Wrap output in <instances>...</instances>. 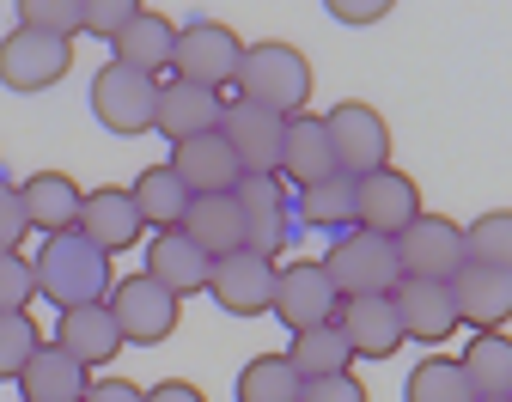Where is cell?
I'll return each mask as SVG.
<instances>
[{
	"label": "cell",
	"instance_id": "9a60e30c",
	"mask_svg": "<svg viewBox=\"0 0 512 402\" xmlns=\"http://www.w3.org/2000/svg\"><path fill=\"white\" fill-rule=\"evenodd\" d=\"M391 305H397V323H403V342H421V348H439L458 335V305H452V287L445 281H397L391 287Z\"/></svg>",
	"mask_w": 512,
	"mask_h": 402
},
{
	"label": "cell",
	"instance_id": "60d3db41",
	"mask_svg": "<svg viewBox=\"0 0 512 402\" xmlns=\"http://www.w3.org/2000/svg\"><path fill=\"white\" fill-rule=\"evenodd\" d=\"M324 7H330L336 25H378L384 13L397 7V0H324Z\"/></svg>",
	"mask_w": 512,
	"mask_h": 402
},
{
	"label": "cell",
	"instance_id": "ba28073f",
	"mask_svg": "<svg viewBox=\"0 0 512 402\" xmlns=\"http://www.w3.org/2000/svg\"><path fill=\"white\" fill-rule=\"evenodd\" d=\"M427 208H421V189L409 171L397 165H378L366 177H354V226L360 232H378V238H397L403 226H415Z\"/></svg>",
	"mask_w": 512,
	"mask_h": 402
},
{
	"label": "cell",
	"instance_id": "8fae6325",
	"mask_svg": "<svg viewBox=\"0 0 512 402\" xmlns=\"http://www.w3.org/2000/svg\"><path fill=\"white\" fill-rule=\"evenodd\" d=\"M293 335L299 329H317V323H336V311H342V293H336V281H330V268L324 262H287L281 275H275V305H269Z\"/></svg>",
	"mask_w": 512,
	"mask_h": 402
},
{
	"label": "cell",
	"instance_id": "8d00e7d4",
	"mask_svg": "<svg viewBox=\"0 0 512 402\" xmlns=\"http://www.w3.org/2000/svg\"><path fill=\"white\" fill-rule=\"evenodd\" d=\"M37 299V268L25 250H0V311H31Z\"/></svg>",
	"mask_w": 512,
	"mask_h": 402
},
{
	"label": "cell",
	"instance_id": "8992f818",
	"mask_svg": "<svg viewBox=\"0 0 512 402\" xmlns=\"http://www.w3.org/2000/svg\"><path fill=\"white\" fill-rule=\"evenodd\" d=\"M153 110H159V80L141 74V67H122V61H104L92 74V116L110 128V134H147L153 128Z\"/></svg>",
	"mask_w": 512,
	"mask_h": 402
},
{
	"label": "cell",
	"instance_id": "7bdbcfd3",
	"mask_svg": "<svg viewBox=\"0 0 512 402\" xmlns=\"http://www.w3.org/2000/svg\"><path fill=\"white\" fill-rule=\"evenodd\" d=\"M141 402H208L196 384H183V378H165V384H153V390H141Z\"/></svg>",
	"mask_w": 512,
	"mask_h": 402
},
{
	"label": "cell",
	"instance_id": "74e56055",
	"mask_svg": "<svg viewBox=\"0 0 512 402\" xmlns=\"http://www.w3.org/2000/svg\"><path fill=\"white\" fill-rule=\"evenodd\" d=\"M141 13V0H80V25H86V37H116L128 19Z\"/></svg>",
	"mask_w": 512,
	"mask_h": 402
},
{
	"label": "cell",
	"instance_id": "4dcf8cb0",
	"mask_svg": "<svg viewBox=\"0 0 512 402\" xmlns=\"http://www.w3.org/2000/svg\"><path fill=\"white\" fill-rule=\"evenodd\" d=\"M135 208H141V220L147 226H159V232H171V226H183V208H189V189H183V177L171 171V165H147L141 177H135Z\"/></svg>",
	"mask_w": 512,
	"mask_h": 402
},
{
	"label": "cell",
	"instance_id": "b9f144b4",
	"mask_svg": "<svg viewBox=\"0 0 512 402\" xmlns=\"http://www.w3.org/2000/svg\"><path fill=\"white\" fill-rule=\"evenodd\" d=\"M86 402H141V384H128V378H92Z\"/></svg>",
	"mask_w": 512,
	"mask_h": 402
},
{
	"label": "cell",
	"instance_id": "9c48e42d",
	"mask_svg": "<svg viewBox=\"0 0 512 402\" xmlns=\"http://www.w3.org/2000/svg\"><path fill=\"white\" fill-rule=\"evenodd\" d=\"M275 275H281V262L263 256V250L214 256V268H208V299L226 317H263L275 305Z\"/></svg>",
	"mask_w": 512,
	"mask_h": 402
},
{
	"label": "cell",
	"instance_id": "52a82bcc",
	"mask_svg": "<svg viewBox=\"0 0 512 402\" xmlns=\"http://www.w3.org/2000/svg\"><path fill=\"white\" fill-rule=\"evenodd\" d=\"M104 305H110V317L122 329V348L128 342H135V348H159V342H171L183 299H171L153 275H122V281H110Z\"/></svg>",
	"mask_w": 512,
	"mask_h": 402
},
{
	"label": "cell",
	"instance_id": "4316f807",
	"mask_svg": "<svg viewBox=\"0 0 512 402\" xmlns=\"http://www.w3.org/2000/svg\"><path fill=\"white\" fill-rule=\"evenodd\" d=\"M171 43H177V25L165 19V13H135L116 37H110V61H122V67H141V74H171Z\"/></svg>",
	"mask_w": 512,
	"mask_h": 402
},
{
	"label": "cell",
	"instance_id": "30bf717a",
	"mask_svg": "<svg viewBox=\"0 0 512 402\" xmlns=\"http://www.w3.org/2000/svg\"><path fill=\"white\" fill-rule=\"evenodd\" d=\"M397 262L409 281H452L458 268L470 262V244H464V226L445 220V214H421L415 226H403L397 238Z\"/></svg>",
	"mask_w": 512,
	"mask_h": 402
},
{
	"label": "cell",
	"instance_id": "5b68a950",
	"mask_svg": "<svg viewBox=\"0 0 512 402\" xmlns=\"http://www.w3.org/2000/svg\"><path fill=\"white\" fill-rule=\"evenodd\" d=\"M74 74V43L68 37H49L31 25H13L0 37V86L7 92H49Z\"/></svg>",
	"mask_w": 512,
	"mask_h": 402
},
{
	"label": "cell",
	"instance_id": "ffe728a7",
	"mask_svg": "<svg viewBox=\"0 0 512 402\" xmlns=\"http://www.w3.org/2000/svg\"><path fill=\"white\" fill-rule=\"evenodd\" d=\"M336 323H342V335H348L354 360H391V354L403 348V323H397L391 293H372V299H342Z\"/></svg>",
	"mask_w": 512,
	"mask_h": 402
},
{
	"label": "cell",
	"instance_id": "d6986e66",
	"mask_svg": "<svg viewBox=\"0 0 512 402\" xmlns=\"http://www.w3.org/2000/svg\"><path fill=\"white\" fill-rule=\"evenodd\" d=\"M220 110L226 98L208 92V86H189V80H159V110H153V128L165 141H196V134H214L220 128Z\"/></svg>",
	"mask_w": 512,
	"mask_h": 402
},
{
	"label": "cell",
	"instance_id": "e575fe53",
	"mask_svg": "<svg viewBox=\"0 0 512 402\" xmlns=\"http://www.w3.org/2000/svg\"><path fill=\"white\" fill-rule=\"evenodd\" d=\"M37 323H31V311H0V378H19L25 372V360L37 354Z\"/></svg>",
	"mask_w": 512,
	"mask_h": 402
},
{
	"label": "cell",
	"instance_id": "7402d4cb",
	"mask_svg": "<svg viewBox=\"0 0 512 402\" xmlns=\"http://www.w3.org/2000/svg\"><path fill=\"white\" fill-rule=\"evenodd\" d=\"M13 384H19V402H86V390H92L86 366L55 342H37V354L25 360V372Z\"/></svg>",
	"mask_w": 512,
	"mask_h": 402
},
{
	"label": "cell",
	"instance_id": "1f68e13d",
	"mask_svg": "<svg viewBox=\"0 0 512 402\" xmlns=\"http://www.w3.org/2000/svg\"><path fill=\"white\" fill-rule=\"evenodd\" d=\"M403 402H476V390H470V378H464V366H458V360L427 354V360L409 372Z\"/></svg>",
	"mask_w": 512,
	"mask_h": 402
},
{
	"label": "cell",
	"instance_id": "d590c367",
	"mask_svg": "<svg viewBox=\"0 0 512 402\" xmlns=\"http://www.w3.org/2000/svg\"><path fill=\"white\" fill-rule=\"evenodd\" d=\"M13 13H19V25H31V31H49V37H80L86 25H80V0H13Z\"/></svg>",
	"mask_w": 512,
	"mask_h": 402
},
{
	"label": "cell",
	"instance_id": "3957f363",
	"mask_svg": "<svg viewBox=\"0 0 512 402\" xmlns=\"http://www.w3.org/2000/svg\"><path fill=\"white\" fill-rule=\"evenodd\" d=\"M238 61H244V37L220 19H189L171 43V80H189V86H208V92H226L238 80Z\"/></svg>",
	"mask_w": 512,
	"mask_h": 402
},
{
	"label": "cell",
	"instance_id": "e0dca14e",
	"mask_svg": "<svg viewBox=\"0 0 512 402\" xmlns=\"http://www.w3.org/2000/svg\"><path fill=\"white\" fill-rule=\"evenodd\" d=\"M74 232L86 244H98L104 256H116V250H135V238L147 232V220L135 208V195L116 189V183H104V189H86V208H80V226Z\"/></svg>",
	"mask_w": 512,
	"mask_h": 402
},
{
	"label": "cell",
	"instance_id": "f1b7e54d",
	"mask_svg": "<svg viewBox=\"0 0 512 402\" xmlns=\"http://www.w3.org/2000/svg\"><path fill=\"white\" fill-rule=\"evenodd\" d=\"M464 378L476 396H512V335L506 329H476V342L458 354Z\"/></svg>",
	"mask_w": 512,
	"mask_h": 402
},
{
	"label": "cell",
	"instance_id": "f546056e",
	"mask_svg": "<svg viewBox=\"0 0 512 402\" xmlns=\"http://www.w3.org/2000/svg\"><path fill=\"white\" fill-rule=\"evenodd\" d=\"M299 220L311 232H354V177L336 171L324 183H305L299 189Z\"/></svg>",
	"mask_w": 512,
	"mask_h": 402
},
{
	"label": "cell",
	"instance_id": "d4e9b609",
	"mask_svg": "<svg viewBox=\"0 0 512 402\" xmlns=\"http://www.w3.org/2000/svg\"><path fill=\"white\" fill-rule=\"evenodd\" d=\"M55 348H68L86 372L92 366H110L122 354V329L110 317V305H68L55 323Z\"/></svg>",
	"mask_w": 512,
	"mask_h": 402
},
{
	"label": "cell",
	"instance_id": "ab89813d",
	"mask_svg": "<svg viewBox=\"0 0 512 402\" xmlns=\"http://www.w3.org/2000/svg\"><path fill=\"white\" fill-rule=\"evenodd\" d=\"M31 232V214H25V201L13 183H0V250H19Z\"/></svg>",
	"mask_w": 512,
	"mask_h": 402
},
{
	"label": "cell",
	"instance_id": "44dd1931",
	"mask_svg": "<svg viewBox=\"0 0 512 402\" xmlns=\"http://www.w3.org/2000/svg\"><path fill=\"white\" fill-rule=\"evenodd\" d=\"M336 171H342V165H336L330 122L311 116V110L287 116V134H281V177H293V183L305 189V183H324V177H336Z\"/></svg>",
	"mask_w": 512,
	"mask_h": 402
},
{
	"label": "cell",
	"instance_id": "4fadbf2b",
	"mask_svg": "<svg viewBox=\"0 0 512 402\" xmlns=\"http://www.w3.org/2000/svg\"><path fill=\"white\" fill-rule=\"evenodd\" d=\"M324 122H330V141H336V165H342L348 177H366V171H378V165H391V128H384V116H378L372 104L348 98V104H336Z\"/></svg>",
	"mask_w": 512,
	"mask_h": 402
},
{
	"label": "cell",
	"instance_id": "7c38bea8",
	"mask_svg": "<svg viewBox=\"0 0 512 402\" xmlns=\"http://www.w3.org/2000/svg\"><path fill=\"white\" fill-rule=\"evenodd\" d=\"M220 134H226V147L244 171H275L281 177V134H287V116L281 110H263V104H250V98H232L220 110Z\"/></svg>",
	"mask_w": 512,
	"mask_h": 402
},
{
	"label": "cell",
	"instance_id": "ac0fdd59",
	"mask_svg": "<svg viewBox=\"0 0 512 402\" xmlns=\"http://www.w3.org/2000/svg\"><path fill=\"white\" fill-rule=\"evenodd\" d=\"M165 165L183 177L189 195H232L238 177H244V165L232 159V147H226L220 128H214V134H196V141H177Z\"/></svg>",
	"mask_w": 512,
	"mask_h": 402
},
{
	"label": "cell",
	"instance_id": "603a6c76",
	"mask_svg": "<svg viewBox=\"0 0 512 402\" xmlns=\"http://www.w3.org/2000/svg\"><path fill=\"white\" fill-rule=\"evenodd\" d=\"M208 268H214V256L171 226V232H159L147 244V268H141V275H153L171 299H189V293H208Z\"/></svg>",
	"mask_w": 512,
	"mask_h": 402
},
{
	"label": "cell",
	"instance_id": "cb8c5ba5",
	"mask_svg": "<svg viewBox=\"0 0 512 402\" xmlns=\"http://www.w3.org/2000/svg\"><path fill=\"white\" fill-rule=\"evenodd\" d=\"M19 201L31 214V232H74L80 226V208H86V189L68 177V171H31L19 183Z\"/></svg>",
	"mask_w": 512,
	"mask_h": 402
},
{
	"label": "cell",
	"instance_id": "484cf974",
	"mask_svg": "<svg viewBox=\"0 0 512 402\" xmlns=\"http://www.w3.org/2000/svg\"><path fill=\"white\" fill-rule=\"evenodd\" d=\"M177 232H183L189 244H202L208 256L244 250V208H238V195H189Z\"/></svg>",
	"mask_w": 512,
	"mask_h": 402
},
{
	"label": "cell",
	"instance_id": "6da1fadb",
	"mask_svg": "<svg viewBox=\"0 0 512 402\" xmlns=\"http://www.w3.org/2000/svg\"><path fill=\"white\" fill-rule=\"evenodd\" d=\"M31 268H37V293L61 311L68 305H104V293H110V256L98 244H86L80 232H49L37 244Z\"/></svg>",
	"mask_w": 512,
	"mask_h": 402
},
{
	"label": "cell",
	"instance_id": "5bb4252c",
	"mask_svg": "<svg viewBox=\"0 0 512 402\" xmlns=\"http://www.w3.org/2000/svg\"><path fill=\"white\" fill-rule=\"evenodd\" d=\"M238 208H244V250H263V256H281L293 226H287V189L275 171H244L238 177Z\"/></svg>",
	"mask_w": 512,
	"mask_h": 402
},
{
	"label": "cell",
	"instance_id": "277c9868",
	"mask_svg": "<svg viewBox=\"0 0 512 402\" xmlns=\"http://www.w3.org/2000/svg\"><path fill=\"white\" fill-rule=\"evenodd\" d=\"M330 268V281L342 299H372V293H391L403 281V262H397V244L391 238H378V232H342L324 256Z\"/></svg>",
	"mask_w": 512,
	"mask_h": 402
},
{
	"label": "cell",
	"instance_id": "ee69618b",
	"mask_svg": "<svg viewBox=\"0 0 512 402\" xmlns=\"http://www.w3.org/2000/svg\"><path fill=\"white\" fill-rule=\"evenodd\" d=\"M476 402H512V396H476Z\"/></svg>",
	"mask_w": 512,
	"mask_h": 402
},
{
	"label": "cell",
	"instance_id": "f35d334b",
	"mask_svg": "<svg viewBox=\"0 0 512 402\" xmlns=\"http://www.w3.org/2000/svg\"><path fill=\"white\" fill-rule=\"evenodd\" d=\"M299 402H366V384L354 372H330V378H305Z\"/></svg>",
	"mask_w": 512,
	"mask_h": 402
},
{
	"label": "cell",
	"instance_id": "836d02e7",
	"mask_svg": "<svg viewBox=\"0 0 512 402\" xmlns=\"http://www.w3.org/2000/svg\"><path fill=\"white\" fill-rule=\"evenodd\" d=\"M464 244H470L476 262L512 268V208H494V214H482L476 226H464Z\"/></svg>",
	"mask_w": 512,
	"mask_h": 402
},
{
	"label": "cell",
	"instance_id": "83f0119b",
	"mask_svg": "<svg viewBox=\"0 0 512 402\" xmlns=\"http://www.w3.org/2000/svg\"><path fill=\"white\" fill-rule=\"evenodd\" d=\"M287 366L299 378H330V372H354V348L342 323H317V329H299L287 342Z\"/></svg>",
	"mask_w": 512,
	"mask_h": 402
},
{
	"label": "cell",
	"instance_id": "2e32d148",
	"mask_svg": "<svg viewBox=\"0 0 512 402\" xmlns=\"http://www.w3.org/2000/svg\"><path fill=\"white\" fill-rule=\"evenodd\" d=\"M445 287H452L458 323H470V329H506L512 323V268H494V262L470 256Z\"/></svg>",
	"mask_w": 512,
	"mask_h": 402
},
{
	"label": "cell",
	"instance_id": "d6a6232c",
	"mask_svg": "<svg viewBox=\"0 0 512 402\" xmlns=\"http://www.w3.org/2000/svg\"><path fill=\"white\" fill-rule=\"evenodd\" d=\"M299 372L287 366V354H256L238 372V402H299Z\"/></svg>",
	"mask_w": 512,
	"mask_h": 402
},
{
	"label": "cell",
	"instance_id": "7a4b0ae2",
	"mask_svg": "<svg viewBox=\"0 0 512 402\" xmlns=\"http://www.w3.org/2000/svg\"><path fill=\"white\" fill-rule=\"evenodd\" d=\"M238 98H250V104H263V110H281V116H299L305 104H311V61L293 49V43H281V37H269V43H244V61H238Z\"/></svg>",
	"mask_w": 512,
	"mask_h": 402
}]
</instances>
